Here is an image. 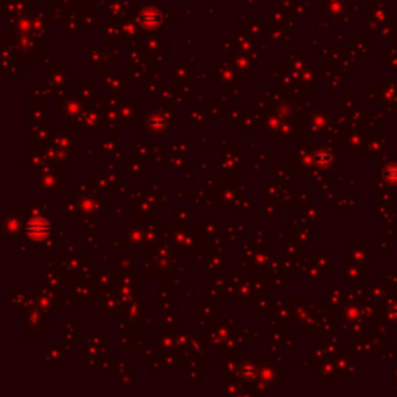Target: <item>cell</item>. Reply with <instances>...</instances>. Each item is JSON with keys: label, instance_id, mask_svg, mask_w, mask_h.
I'll return each instance as SVG.
<instances>
[{"label": "cell", "instance_id": "1", "mask_svg": "<svg viewBox=\"0 0 397 397\" xmlns=\"http://www.w3.org/2000/svg\"><path fill=\"white\" fill-rule=\"evenodd\" d=\"M28 233H30L31 238L41 239V238L45 236V233H47V223H45L42 219H34V221L30 222Z\"/></svg>", "mask_w": 397, "mask_h": 397}]
</instances>
